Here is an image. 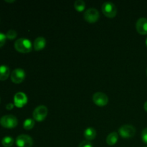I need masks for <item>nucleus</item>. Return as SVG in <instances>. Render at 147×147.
<instances>
[{"label":"nucleus","instance_id":"nucleus-4","mask_svg":"<svg viewBox=\"0 0 147 147\" xmlns=\"http://www.w3.org/2000/svg\"><path fill=\"white\" fill-rule=\"evenodd\" d=\"M119 132L121 136L124 139H129L133 137L136 133V129L131 124L122 125L119 129Z\"/></svg>","mask_w":147,"mask_h":147},{"label":"nucleus","instance_id":"nucleus-28","mask_svg":"<svg viewBox=\"0 0 147 147\" xmlns=\"http://www.w3.org/2000/svg\"><path fill=\"white\" fill-rule=\"evenodd\" d=\"M145 147H147V146H145Z\"/></svg>","mask_w":147,"mask_h":147},{"label":"nucleus","instance_id":"nucleus-8","mask_svg":"<svg viewBox=\"0 0 147 147\" xmlns=\"http://www.w3.org/2000/svg\"><path fill=\"white\" fill-rule=\"evenodd\" d=\"M93 100L95 104L100 106H106L109 102V97L103 92H96L93 96Z\"/></svg>","mask_w":147,"mask_h":147},{"label":"nucleus","instance_id":"nucleus-22","mask_svg":"<svg viewBox=\"0 0 147 147\" xmlns=\"http://www.w3.org/2000/svg\"><path fill=\"white\" fill-rule=\"evenodd\" d=\"M6 39H7L6 34L2 32H0V47L4 45L6 42Z\"/></svg>","mask_w":147,"mask_h":147},{"label":"nucleus","instance_id":"nucleus-7","mask_svg":"<svg viewBox=\"0 0 147 147\" xmlns=\"http://www.w3.org/2000/svg\"><path fill=\"white\" fill-rule=\"evenodd\" d=\"M16 144L18 147H32L33 145V140L29 135L20 134L17 137Z\"/></svg>","mask_w":147,"mask_h":147},{"label":"nucleus","instance_id":"nucleus-20","mask_svg":"<svg viewBox=\"0 0 147 147\" xmlns=\"http://www.w3.org/2000/svg\"><path fill=\"white\" fill-rule=\"evenodd\" d=\"M142 139L144 143L147 144V128H145L142 132Z\"/></svg>","mask_w":147,"mask_h":147},{"label":"nucleus","instance_id":"nucleus-16","mask_svg":"<svg viewBox=\"0 0 147 147\" xmlns=\"http://www.w3.org/2000/svg\"><path fill=\"white\" fill-rule=\"evenodd\" d=\"M1 144L4 147H10L14 144V139L11 136H4L1 140Z\"/></svg>","mask_w":147,"mask_h":147},{"label":"nucleus","instance_id":"nucleus-10","mask_svg":"<svg viewBox=\"0 0 147 147\" xmlns=\"http://www.w3.org/2000/svg\"><path fill=\"white\" fill-rule=\"evenodd\" d=\"M27 95L23 92H17L14 97V103L17 107L22 108L27 103Z\"/></svg>","mask_w":147,"mask_h":147},{"label":"nucleus","instance_id":"nucleus-2","mask_svg":"<svg viewBox=\"0 0 147 147\" xmlns=\"http://www.w3.org/2000/svg\"><path fill=\"white\" fill-rule=\"evenodd\" d=\"M0 124L4 128H8V129H12L16 127L18 124V120L17 117L14 115L8 114L3 116L0 119Z\"/></svg>","mask_w":147,"mask_h":147},{"label":"nucleus","instance_id":"nucleus-21","mask_svg":"<svg viewBox=\"0 0 147 147\" xmlns=\"http://www.w3.org/2000/svg\"><path fill=\"white\" fill-rule=\"evenodd\" d=\"M78 147H93L92 144L89 141H83L81 143L79 144Z\"/></svg>","mask_w":147,"mask_h":147},{"label":"nucleus","instance_id":"nucleus-17","mask_svg":"<svg viewBox=\"0 0 147 147\" xmlns=\"http://www.w3.org/2000/svg\"><path fill=\"white\" fill-rule=\"evenodd\" d=\"M74 7L78 11H82L86 8V2L83 0H76L74 2Z\"/></svg>","mask_w":147,"mask_h":147},{"label":"nucleus","instance_id":"nucleus-15","mask_svg":"<svg viewBox=\"0 0 147 147\" xmlns=\"http://www.w3.org/2000/svg\"><path fill=\"white\" fill-rule=\"evenodd\" d=\"M84 136L88 141L93 140L96 136V131L92 127L87 128L84 131Z\"/></svg>","mask_w":147,"mask_h":147},{"label":"nucleus","instance_id":"nucleus-19","mask_svg":"<svg viewBox=\"0 0 147 147\" xmlns=\"http://www.w3.org/2000/svg\"><path fill=\"white\" fill-rule=\"evenodd\" d=\"M17 35V32L14 30H9L7 31V34H6V37L7 38L9 39V40H13V39L15 38Z\"/></svg>","mask_w":147,"mask_h":147},{"label":"nucleus","instance_id":"nucleus-14","mask_svg":"<svg viewBox=\"0 0 147 147\" xmlns=\"http://www.w3.org/2000/svg\"><path fill=\"white\" fill-rule=\"evenodd\" d=\"M10 74V70L8 66L0 65V80H5L8 78Z\"/></svg>","mask_w":147,"mask_h":147},{"label":"nucleus","instance_id":"nucleus-13","mask_svg":"<svg viewBox=\"0 0 147 147\" xmlns=\"http://www.w3.org/2000/svg\"><path fill=\"white\" fill-rule=\"evenodd\" d=\"M119 139V135H118L117 132H111L108 135L107 138H106V143L110 146L116 144V142H118Z\"/></svg>","mask_w":147,"mask_h":147},{"label":"nucleus","instance_id":"nucleus-27","mask_svg":"<svg viewBox=\"0 0 147 147\" xmlns=\"http://www.w3.org/2000/svg\"><path fill=\"white\" fill-rule=\"evenodd\" d=\"M146 75H147V68H146Z\"/></svg>","mask_w":147,"mask_h":147},{"label":"nucleus","instance_id":"nucleus-11","mask_svg":"<svg viewBox=\"0 0 147 147\" xmlns=\"http://www.w3.org/2000/svg\"><path fill=\"white\" fill-rule=\"evenodd\" d=\"M136 28L138 32L141 34H147V19L141 17L136 23Z\"/></svg>","mask_w":147,"mask_h":147},{"label":"nucleus","instance_id":"nucleus-5","mask_svg":"<svg viewBox=\"0 0 147 147\" xmlns=\"http://www.w3.org/2000/svg\"><path fill=\"white\" fill-rule=\"evenodd\" d=\"M47 113H48V110L47 108L44 105H41L35 108L32 113L33 118L35 121H42L44 120L47 116Z\"/></svg>","mask_w":147,"mask_h":147},{"label":"nucleus","instance_id":"nucleus-24","mask_svg":"<svg viewBox=\"0 0 147 147\" xmlns=\"http://www.w3.org/2000/svg\"><path fill=\"white\" fill-rule=\"evenodd\" d=\"M144 108L145 111H147V100H146V102H145L144 105Z\"/></svg>","mask_w":147,"mask_h":147},{"label":"nucleus","instance_id":"nucleus-9","mask_svg":"<svg viewBox=\"0 0 147 147\" xmlns=\"http://www.w3.org/2000/svg\"><path fill=\"white\" fill-rule=\"evenodd\" d=\"M25 72L22 68H16L11 72V80L13 83H20L24 80Z\"/></svg>","mask_w":147,"mask_h":147},{"label":"nucleus","instance_id":"nucleus-18","mask_svg":"<svg viewBox=\"0 0 147 147\" xmlns=\"http://www.w3.org/2000/svg\"><path fill=\"white\" fill-rule=\"evenodd\" d=\"M34 121L32 119H27L23 123V126L25 129L29 130L34 127Z\"/></svg>","mask_w":147,"mask_h":147},{"label":"nucleus","instance_id":"nucleus-25","mask_svg":"<svg viewBox=\"0 0 147 147\" xmlns=\"http://www.w3.org/2000/svg\"><path fill=\"white\" fill-rule=\"evenodd\" d=\"M6 1H8V2H13V1H14V0H13V1H8V0H6Z\"/></svg>","mask_w":147,"mask_h":147},{"label":"nucleus","instance_id":"nucleus-26","mask_svg":"<svg viewBox=\"0 0 147 147\" xmlns=\"http://www.w3.org/2000/svg\"><path fill=\"white\" fill-rule=\"evenodd\" d=\"M146 45L147 46V38H146Z\"/></svg>","mask_w":147,"mask_h":147},{"label":"nucleus","instance_id":"nucleus-23","mask_svg":"<svg viewBox=\"0 0 147 147\" xmlns=\"http://www.w3.org/2000/svg\"><path fill=\"white\" fill-rule=\"evenodd\" d=\"M13 107H14V104L11 103H8V104L6 106V108H7V109H8V110H11V109H13Z\"/></svg>","mask_w":147,"mask_h":147},{"label":"nucleus","instance_id":"nucleus-3","mask_svg":"<svg viewBox=\"0 0 147 147\" xmlns=\"http://www.w3.org/2000/svg\"><path fill=\"white\" fill-rule=\"evenodd\" d=\"M101 9L103 14L106 17H110V18L114 17L117 13V9H116V5L111 1H106L103 3Z\"/></svg>","mask_w":147,"mask_h":147},{"label":"nucleus","instance_id":"nucleus-6","mask_svg":"<svg viewBox=\"0 0 147 147\" xmlns=\"http://www.w3.org/2000/svg\"><path fill=\"white\" fill-rule=\"evenodd\" d=\"M100 14H99L98 11L96 8H89L86 10V11L83 14V17L85 20L89 23L96 22L99 19Z\"/></svg>","mask_w":147,"mask_h":147},{"label":"nucleus","instance_id":"nucleus-1","mask_svg":"<svg viewBox=\"0 0 147 147\" xmlns=\"http://www.w3.org/2000/svg\"><path fill=\"white\" fill-rule=\"evenodd\" d=\"M14 47L20 53H30L32 50V44L29 39L19 38L14 42Z\"/></svg>","mask_w":147,"mask_h":147},{"label":"nucleus","instance_id":"nucleus-12","mask_svg":"<svg viewBox=\"0 0 147 147\" xmlns=\"http://www.w3.org/2000/svg\"><path fill=\"white\" fill-rule=\"evenodd\" d=\"M46 45V40L43 37H38L34 40V49L35 50H40L44 48Z\"/></svg>","mask_w":147,"mask_h":147}]
</instances>
